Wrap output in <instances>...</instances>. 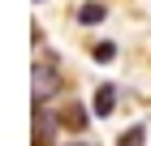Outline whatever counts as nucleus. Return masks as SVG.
Masks as SVG:
<instances>
[{
    "label": "nucleus",
    "instance_id": "nucleus-1",
    "mask_svg": "<svg viewBox=\"0 0 151 146\" xmlns=\"http://www.w3.org/2000/svg\"><path fill=\"white\" fill-rule=\"evenodd\" d=\"M91 112L99 116V120H108V116L116 112V86H108V82H99L91 95Z\"/></svg>",
    "mask_w": 151,
    "mask_h": 146
},
{
    "label": "nucleus",
    "instance_id": "nucleus-2",
    "mask_svg": "<svg viewBox=\"0 0 151 146\" xmlns=\"http://www.w3.org/2000/svg\"><path fill=\"white\" fill-rule=\"evenodd\" d=\"M108 17V9L99 4V0H86V4H78V26H99Z\"/></svg>",
    "mask_w": 151,
    "mask_h": 146
},
{
    "label": "nucleus",
    "instance_id": "nucleus-3",
    "mask_svg": "<svg viewBox=\"0 0 151 146\" xmlns=\"http://www.w3.org/2000/svg\"><path fill=\"white\" fill-rule=\"evenodd\" d=\"M147 137H151V129H147V125H129L125 133L116 137V146H147Z\"/></svg>",
    "mask_w": 151,
    "mask_h": 146
},
{
    "label": "nucleus",
    "instance_id": "nucleus-4",
    "mask_svg": "<svg viewBox=\"0 0 151 146\" xmlns=\"http://www.w3.org/2000/svg\"><path fill=\"white\" fill-rule=\"evenodd\" d=\"M112 56H116L112 43H95V60H112Z\"/></svg>",
    "mask_w": 151,
    "mask_h": 146
},
{
    "label": "nucleus",
    "instance_id": "nucleus-5",
    "mask_svg": "<svg viewBox=\"0 0 151 146\" xmlns=\"http://www.w3.org/2000/svg\"><path fill=\"white\" fill-rule=\"evenodd\" d=\"M65 146H91V142H65Z\"/></svg>",
    "mask_w": 151,
    "mask_h": 146
}]
</instances>
